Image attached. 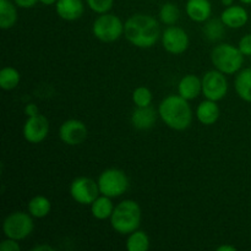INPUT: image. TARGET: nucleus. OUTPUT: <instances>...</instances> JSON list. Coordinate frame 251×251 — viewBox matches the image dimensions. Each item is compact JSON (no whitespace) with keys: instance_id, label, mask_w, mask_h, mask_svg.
<instances>
[{"instance_id":"nucleus-36","label":"nucleus","mask_w":251,"mask_h":251,"mask_svg":"<svg viewBox=\"0 0 251 251\" xmlns=\"http://www.w3.org/2000/svg\"><path fill=\"white\" fill-rule=\"evenodd\" d=\"M221 1H222V4L225 5V6H232L233 5V1H234V0H221Z\"/></svg>"},{"instance_id":"nucleus-23","label":"nucleus","mask_w":251,"mask_h":251,"mask_svg":"<svg viewBox=\"0 0 251 251\" xmlns=\"http://www.w3.org/2000/svg\"><path fill=\"white\" fill-rule=\"evenodd\" d=\"M21 75L19 70L12 66H5L0 71V87L5 91H11L19 86Z\"/></svg>"},{"instance_id":"nucleus-9","label":"nucleus","mask_w":251,"mask_h":251,"mask_svg":"<svg viewBox=\"0 0 251 251\" xmlns=\"http://www.w3.org/2000/svg\"><path fill=\"white\" fill-rule=\"evenodd\" d=\"M202 80V95L206 100H223L228 92V81L226 74L218 70H210L203 75Z\"/></svg>"},{"instance_id":"nucleus-10","label":"nucleus","mask_w":251,"mask_h":251,"mask_svg":"<svg viewBox=\"0 0 251 251\" xmlns=\"http://www.w3.org/2000/svg\"><path fill=\"white\" fill-rule=\"evenodd\" d=\"M161 41L164 50L173 55L183 54L189 48V43H190L188 33L183 28L176 26L167 27L162 33Z\"/></svg>"},{"instance_id":"nucleus-20","label":"nucleus","mask_w":251,"mask_h":251,"mask_svg":"<svg viewBox=\"0 0 251 251\" xmlns=\"http://www.w3.org/2000/svg\"><path fill=\"white\" fill-rule=\"evenodd\" d=\"M17 5L10 0H0V28L10 29L17 22Z\"/></svg>"},{"instance_id":"nucleus-31","label":"nucleus","mask_w":251,"mask_h":251,"mask_svg":"<svg viewBox=\"0 0 251 251\" xmlns=\"http://www.w3.org/2000/svg\"><path fill=\"white\" fill-rule=\"evenodd\" d=\"M25 114L27 115V118L38 115L39 114L38 105L34 104V103H28V104H26V107H25Z\"/></svg>"},{"instance_id":"nucleus-34","label":"nucleus","mask_w":251,"mask_h":251,"mask_svg":"<svg viewBox=\"0 0 251 251\" xmlns=\"http://www.w3.org/2000/svg\"><path fill=\"white\" fill-rule=\"evenodd\" d=\"M217 251H237V248L232 245H221L217 248Z\"/></svg>"},{"instance_id":"nucleus-16","label":"nucleus","mask_w":251,"mask_h":251,"mask_svg":"<svg viewBox=\"0 0 251 251\" xmlns=\"http://www.w3.org/2000/svg\"><path fill=\"white\" fill-rule=\"evenodd\" d=\"M186 15L195 22H206L212 14L210 0H188L185 5Z\"/></svg>"},{"instance_id":"nucleus-38","label":"nucleus","mask_w":251,"mask_h":251,"mask_svg":"<svg viewBox=\"0 0 251 251\" xmlns=\"http://www.w3.org/2000/svg\"><path fill=\"white\" fill-rule=\"evenodd\" d=\"M250 234H251V233H250Z\"/></svg>"},{"instance_id":"nucleus-18","label":"nucleus","mask_w":251,"mask_h":251,"mask_svg":"<svg viewBox=\"0 0 251 251\" xmlns=\"http://www.w3.org/2000/svg\"><path fill=\"white\" fill-rule=\"evenodd\" d=\"M220 107L215 100H206L196 108V118L203 125H213L220 118Z\"/></svg>"},{"instance_id":"nucleus-35","label":"nucleus","mask_w":251,"mask_h":251,"mask_svg":"<svg viewBox=\"0 0 251 251\" xmlns=\"http://www.w3.org/2000/svg\"><path fill=\"white\" fill-rule=\"evenodd\" d=\"M58 0H39V2L43 5H47V6H50V5H55Z\"/></svg>"},{"instance_id":"nucleus-12","label":"nucleus","mask_w":251,"mask_h":251,"mask_svg":"<svg viewBox=\"0 0 251 251\" xmlns=\"http://www.w3.org/2000/svg\"><path fill=\"white\" fill-rule=\"evenodd\" d=\"M24 137L29 144H41L49 134V120L43 114L28 117L24 125Z\"/></svg>"},{"instance_id":"nucleus-37","label":"nucleus","mask_w":251,"mask_h":251,"mask_svg":"<svg viewBox=\"0 0 251 251\" xmlns=\"http://www.w3.org/2000/svg\"><path fill=\"white\" fill-rule=\"evenodd\" d=\"M243 4H247V5H251V0H240Z\"/></svg>"},{"instance_id":"nucleus-19","label":"nucleus","mask_w":251,"mask_h":251,"mask_svg":"<svg viewBox=\"0 0 251 251\" xmlns=\"http://www.w3.org/2000/svg\"><path fill=\"white\" fill-rule=\"evenodd\" d=\"M115 206L113 205L112 198L105 195H100L91 203V213L96 220L104 221L110 218Z\"/></svg>"},{"instance_id":"nucleus-6","label":"nucleus","mask_w":251,"mask_h":251,"mask_svg":"<svg viewBox=\"0 0 251 251\" xmlns=\"http://www.w3.org/2000/svg\"><path fill=\"white\" fill-rule=\"evenodd\" d=\"M92 33L98 41L112 43L124 34V24L117 15L109 12L100 14L93 21Z\"/></svg>"},{"instance_id":"nucleus-25","label":"nucleus","mask_w":251,"mask_h":251,"mask_svg":"<svg viewBox=\"0 0 251 251\" xmlns=\"http://www.w3.org/2000/svg\"><path fill=\"white\" fill-rule=\"evenodd\" d=\"M225 29L226 25L223 24V21L220 19H212L207 20V22L203 26V34H205L206 38L208 41H220L223 36H225Z\"/></svg>"},{"instance_id":"nucleus-22","label":"nucleus","mask_w":251,"mask_h":251,"mask_svg":"<svg viewBox=\"0 0 251 251\" xmlns=\"http://www.w3.org/2000/svg\"><path fill=\"white\" fill-rule=\"evenodd\" d=\"M51 203L46 196L37 195L29 200L27 211L33 218H44L50 213Z\"/></svg>"},{"instance_id":"nucleus-5","label":"nucleus","mask_w":251,"mask_h":251,"mask_svg":"<svg viewBox=\"0 0 251 251\" xmlns=\"http://www.w3.org/2000/svg\"><path fill=\"white\" fill-rule=\"evenodd\" d=\"M97 183L100 195L112 199L124 195L130 185L129 178L125 172L118 168H108L103 171L98 176Z\"/></svg>"},{"instance_id":"nucleus-13","label":"nucleus","mask_w":251,"mask_h":251,"mask_svg":"<svg viewBox=\"0 0 251 251\" xmlns=\"http://www.w3.org/2000/svg\"><path fill=\"white\" fill-rule=\"evenodd\" d=\"M55 11L58 16L65 21H76L82 17L85 5L82 0H58L55 4Z\"/></svg>"},{"instance_id":"nucleus-27","label":"nucleus","mask_w":251,"mask_h":251,"mask_svg":"<svg viewBox=\"0 0 251 251\" xmlns=\"http://www.w3.org/2000/svg\"><path fill=\"white\" fill-rule=\"evenodd\" d=\"M152 98L153 96H152L151 90L145 86L135 88L132 92V102L136 107H149L152 103Z\"/></svg>"},{"instance_id":"nucleus-3","label":"nucleus","mask_w":251,"mask_h":251,"mask_svg":"<svg viewBox=\"0 0 251 251\" xmlns=\"http://www.w3.org/2000/svg\"><path fill=\"white\" fill-rule=\"evenodd\" d=\"M141 207L134 200H123L114 207L110 216V226L122 235H129L140 228L141 225Z\"/></svg>"},{"instance_id":"nucleus-24","label":"nucleus","mask_w":251,"mask_h":251,"mask_svg":"<svg viewBox=\"0 0 251 251\" xmlns=\"http://www.w3.org/2000/svg\"><path fill=\"white\" fill-rule=\"evenodd\" d=\"M150 248V238L144 230H135L130 233L126 240V249L129 251H146Z\"/></svg>"},{"instance_id":"nucleus-14","label":"nucleus","mask_w":251,"mask_h":251,"mask_svg":"<svg viewBox=\"0 0 251 251\" xmlns=\"http://www.w3.org/2000/svg\"><path fill=\"white\" fill-rule=\"evenodd\" d=\"M221 20L226 25V27L240 28L249 21V14L245 7L239 6V5H232V6L226 7L225 11L221 14Z\"/></svg>"},{"instance_id":"nucleus-33","label":"nucleus","mask_w":251,"mask_h":251,"mask_svg":"<svg viewBox=\"0 0 251 251\" xmlns=\"http://www.w3.org/2000/svg\"><path fill=\"white\" fill-rule=\"evenodd\" d=\"M55 248L50 247V245H38V247H34L32 251H54Z\"/></svg>"},{"instance_id":"nucleus-21","label":"nucleus","mask_w":251,"mask_h":251,"mask_svg":"<svg viewBox=\"0 0 251 251\" xmlns=\"http://www.w3.org/2000/svg\"><path fill=\"white\" fill-rule=\"evenodd\" d=\"M234 87L243 100L251 103V68L243 69L238 73L234 80Z\"/></svg>"},{"instance_id":"nucleus-17","label":"nucleus","mask_w":251,"mask_h":251,"mask_svg":"<svg viewBox=\"0 0 251 251\" xmlns=\"http://www.w3.org/2000/svg\"><path fill=\"white\" fill-rule=\"evenodd\" d=\"M157 122V112L149 105V107H136L132 112L131 124L137 130H149L154 126Z\"/></svg>"},{"instance_id":"nucleus-1","label":"nucleus","mask_w":251,"mask_h":251,"mask_svg":"<svg viewBox=\"0 0 251 251\" xmlns=\"http://www.w3.org/2000/svg\"><path fill=\"white\" fill-rule=\"evenodd\" d=\"M124 36L137 48H151L161 38L159 24L153 16L135 14L124 24Z\"/></svg>"},{"instance_id":"nucleus-7","label":"nucleus","mask_w":251,"mask_h":251,"mask_svg":"<svg viewBox=\"0 0 251 251\" xmlns=\"http://www.w3.org/2000/svg\"><path fill=\"white\" fill-rule=\"evenodd\" d=\"M32 216L27 212H15L10 213L5 217L2 222V232L6 238H11L15 240H24L32 234L34 229V223Z\"/></svg>"},{"instance_id":"nucleus-11","label":"nucleus","mask_w":251,"mask_h":251,"mask_svg":"<svg viewBox=\"0 0 251 251\" xmlns=\"http://www.w3.org/2000/svg\"><path fill=\"white\" fill-rule=\"evenodd\" d=\"M88 136V129L83 122L78 119L65 120L59 127V137L69 146H78L83 144Z\"/></svg>"},{"instance_id":"nucleus-8","label":"nucleus","mask_w":251,"mask_h":251,"mask_svg":"<svg viewBox=\"0 0 251 251\" xmlns=\"http://www.w3.org/2000/svg\"><path fill=\"white\" fill-rule=\"evenodd\" d=\"M69 193L75 202L83 206H91V203L100 196V191L98 188V183L92 178L77 176L71 181Z\"/></svg>"},{"instance_id":"nucleus-29","label":"nucleus","mask_w":251,"mask_h":251,"mask_svg":"<svg viewBox=\"0 0 251 251\" xmlns=\"http://www.w3.org/2000/svg\"><path fill=\"white\" fill-rule=\"evenodd\" d=\"M238 48L240 49V51H242L245 56H251V33L245 34L244 37L240 38Z\"/></svg>"},{"instance_id":"nucleus-30","label":"nucleus","mask_w":251,"mask_h":251,"mask_svg":"<svg viewBox=\"0 0 251 251\" xmlns=\"http://www.w3.org/2000/svg\"><path fill=\"white\" fill-rule=\"evenodd\" d=\"M0 250L1 251H20L21 247L19 244V240L11 239V238H6L0 243Z\"/></svg>"},{"instance_id":"nucleus-2","label":"nucleus","mask_w":251,"mask_h":251,"mask_svg":"<svg viewBox=\"0 0 251 251\" xmlns=\"http://www.w3.org/2000/svg\"><path fill=\"white\" fill-rule=\"evenodd\" d=\"M158 115L167 126L176 131L186 130L193 123V110L189 100L179 95L164 98L159 103Z\"/></svg>"},{"instance_id":"nucleus-32","label":"nucleus","mask_w":251,"mask_h":251,"mask_svg":"<svg viewBox=\"0 0 251 251\" xmlns=\"http://www.w3.org/2000/svg\"><path fill=\"white\" fill-rule=\"evenodd\" d=\"M38 1L39 0H14L15 4L17 5V7H21V9H29V7H33Z\"/></svg>"},{"instance_id":"nucleus-4","label":"nucleus","mask_w":251,"mask_h":251,"mask_svg":"<svg viewBox=\"0 0 251 251\" xmlns=\"http://www.w3.org/2000/svg\"><path fill=\"white\" fill-rule=\"evenodd\" d=\"M244 56L238 47L229 43L218 44L211 51V61L215 69L226 75L239 73L244 63Z\"/></svg>"},{"instance_id":"nucleus-28","label":"nucleus","mask_w":251,"mask_h":251,"mask_svg":"<svg viewBox=\"0 0 251 251\" xmlns=\"http://www.w3.org/2000/svg\"><path fill=\"white\" fill-rule=\"evenodd\" d=\"M86 2L93 12L100 15L109 12L114 4V0H86Z\"/></svg>"},{"instance_id":"nucleus-26","label":"nucleus","mask_w":251,"mask_h":251,"mask_svg":"<svg viewBox=\"0 0 251 251\" xmlns=\"http://www.w3.org/2000/svg\"><path fill=\"white\" fill-rule=\"evenodd\" d=\"M159 19L167 26H174L180 19V10L174 2H166L159 10Z\"/></svg>"},{"instance_id":"nucleus-15","label":"nucleus","mask_w":251,"mask_h":251,"mask_svg":"<svg viewBox=\"0 0 251 251\" xmlns=\"http://www.w3.org/2000/svg\"><path fill=\"white\" fill-rule=\"evenodd\" d=\"M202 93V80L196 75L189 74L180 78L178 83V95L188 100L198 98Z\"/></svg>"}]
</instances>
